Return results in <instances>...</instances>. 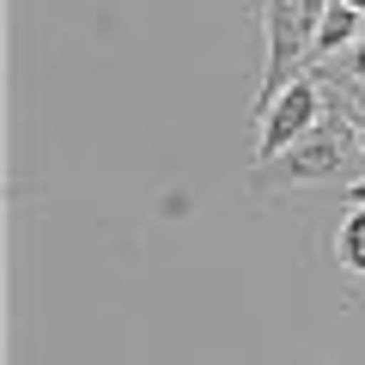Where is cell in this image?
<instances>
[{
  "label": "cell",
  "mask_w": 365,
  "mask_h": 365,
  "mask_svg": "<svg viewBox=\"0 0 365 365\" xmlns=\"http://www.w3.org/2000/svg\"><path fill=\"white\" fill-rule=\"evenodd\" d=\"M353 122L347 116H323L304 140H292L280 158H268V165L250 170V195H274V189H311V182H329L341 177V165H347L353 153Z\"/></svg>",
  "instance_id": "cell-1"
},
{
  "label": "cell",
  "mask_w": 365,
  "mask_h": 365,
  "mask_svg": "<svg viewBox=\"0 0 365 365\" xmlns=\"http://www.w3.org/2000/svg\"><path fill=\"white\" fill-rule=\"evenodd\" d=\"M335 262L365 280V207H353L347 220H341V232H335Z\"/></svg>",
  "instance_id": "cell-5"
},
{
  "label": "cell",
  "mask_w": 365,
  "mask_h": 365,
  "mask_svg": "<svg viewBox=\"0 0 365 365\" xmlns=\"http://www.w3.org/2000/svg\"><path fill=\"white\" fill-rule=\"evenodd\" d=\"M347 79H353V86H365V37L353 43V61H347Z\"/></svg>",
  "instance_id": "cell-6"
},
{
  "label": "cell",
  "mask_w": 365,
  "mask_h": 365,
  "mask_svg": "<svg viewBox=\"0 0 365 365\" xmlns=\"http://www.w3.org/2000/svg\"><path fill=\"white\" fill-rule=\"evenodd\" d=\"M323 122V91H317L311 73H299L280 98L268 104V116H262V134H256V165H268V158H280L292 140H304V134Z\"/></svg>",
  "instance_id": "cell-3"
},
{
  "label": "cell",
  "mask_w": 365,
  "mask_h": 365,
  "mask_svg": "<svg viewBox=\"0 0 365 365\" xmlns=\"http://www.w3.org/2000/svg\"><path fill=\"white\" fill-rule=\"evenodd\" d=\"M347 6H353V13H365V0H347Z\"/></svg>",
  "instance_id": "cell-10"
},
{
  "label": "cell",
  "mask_w": 365,
  "mask_h": 365,
  "mask_svg": "<svg viewBox=\"0 0 365 365\" xmlns=\"http://www.w3.org/2000/svg\"><path fill=\"white\" fill-rule=\"evenodd\" d=\"M311 37H317V19L304 13V0H262V43H268V55H262V86H256V122L311 67Z\"/></svg>",
  "instance_id": "cell-2"
},
{
  "label": "cell",
  "mask_w": 365,
  "mask_h": 365,
  "mask_svg": "<svg viewBox=\"0 0 365 365\" xmlns=\"http://www.w3.org/2000/svg\"><path fill=\"white\" fill-rule=\"evenodd\" d=\"M347 207H365V177H359V182H347Z\"/></svg>",
  "instance_id": "cell-8"
},
{
  "label": "cell",
  "mask_w": 365,
  "mask_h": 365,
  "mask_svg": "<svg viewBox=\"0 0 365 365\" xmlns=\"http://www.w3.org/2000/svg\"><path fill=\"white\" fill-rule=\"evenodd\" d=\"M359 19L365 13H353L347 0H335L323 19H317V37H311V61H329L335 49H353L359 43Z\"/></svg>",
  "instance_id": "cell-4"
},
{
  "label": "cell",
  "mask_w": 365,
  "mask_h": 365,
  "mask_svg": "<svg viewBox=\"0 0 365 365\" xmlns=\"http://www.w3.org/2000/svg\"><path fill=\"white\" fill-rule=\"evenodd\" d=\"M347 122H353V140H359V153H365V110H347Z\"/></svg>",
  "instance_id": "cell-7"
},
{
  "label": "cell",
  "mask_w": 365,
  "mask_h": 365,
  "mask_svg": "<svg viewBox=\"0 0 365 365\" xmlns=\"http://www.w3.org/2000/svg\"><path fill=\"white\" fill-rule=\"evenodd\" d=\"M329 6H335V0H304V13H311V19H323Z\"/></svg>",
  "instance_id": "cell-9"
}]
</instances>
